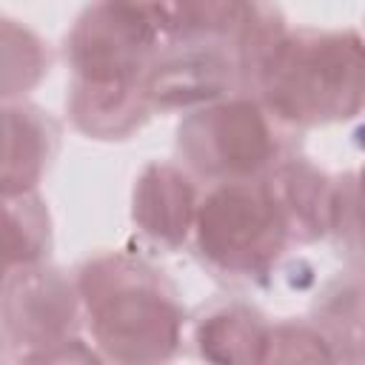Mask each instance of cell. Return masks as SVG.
I'll list each match as a JSON object with an SVG mask.
<instances>
[{"mask_svg": "<svg viewBox=\"0 0 365 365\" xmlns=\"http://www.w3.org/2000/svg\"><path fill=\"white\" fill-rule=\"evenodd\" d=\"M17 197H20V205H14V197H6V205L20 217V231L17 228L6 231V237L20 234V242H14L9 248V268L17 262L23 268H29L31 262H37L43 257V248H48V220H46V211L40 208V202L34 197H29V191H23Z\"/></svg>", "mask_w": 365, "mask_h": 365, "instance_id": "obj_11", "label": "cell"}, {"mask_svg": "<svg viewBox=\"0 0 365 365\" xmlns=\"http://www.w3.org/2000/svg\"><path fill=\"white\" fill-rule=\"evenodd\" d=\"M94 334L120 359L165 356L180 331V308L163 279L128 257H100L80 274Z\"/></svg>", "mask_w": 365, "mask_h": 365, "instance_id": "obj_2", "label": "cell"}, {"mask_svg": "<svg viewBox=\"0 0 365 365\" xmlns=\"http://www.w3.org/2000/svg\"><path fill=\"white\" fill-rule=\"evenodd\" d=\"M180 151L214 177H248L277 154V134L265 114L248 100H231L191 114L180 128Z\"/></svg>", "mask_w": 365, "mask_h": 365, "instance_id": "obj_4", "label": "cell"}, {"mask_svg": "<svg viewBox=\"0 0 365 365\" xmlns=\"http://www.w3.org/2000/svg\"><path fill=\"white\" fill-rule=\"evenodd\" d=\"M231 66L217 51H185L148 74V100L160 106H191L222 94Z\"/></svg>", "mask_w": 365, "mask_h": 365, "instance_id": "obj_8", "label": "cell"}, {"mask_svg": "<svg viewBox=\"0 0 365 365\" xmlns=\"http://www.w3.org/2000/svg\"><path fill=\"white\" fill-rule=\"evenodd\" d=\"M259 77L268 106L282 120L351 117L365 103V43L351 31L282 37Z\"/></svg>", "mask_w": 365, "mask_h": 365, "instance_id": "obj_1", "label": "cell"}, {"mask_svg": "<svg viewBox=\"0 0 365 365\" xmlns=\"http://www.w3.org/2000/svg\"><path fill=\"white\" fill-rule=\"evenodd\" d=\"M200 342L205 354H211L217 345H225L220 359H262V351L257 348L268 345V334L251 311L231 305L202 322Z\"/></svg>", "mask_w": 365, "mask_h": 365, "instance_id": "obj_10", "label": "cell"}, {"mask_svg": "<svg viewBox=\"0 0 365 365\" xmlns=\"http://www.w3.org/2000/svg\"><path fill=\"white\" fill-rule=\"evenodd\" d=\"M194 188L171 165H151L134 191V220L163 245H180L194 222Z\"/></svg>", "mask_w": 365, "mask_h": 365, "instance_id": "obj_5", "label": "cell"}, {"mask_svg": "<svg viewBox=\"0 0 365 365\" xmlns=\"http://www.w3.org/2000/svg\"><path fill=\"white\" fill-rule=\"evenodd\" d=\"M362 177H365V171H362Z\"/></svg>", "mask_w": 365, "mask_h": 365, "instance_id": "obj_12", "label": "cell"}, {"mask_svg": "<svg viewBox=\"0 0 365 365\" xmlns=\"http://www.w3.org/2000/svg\"><path fill=\"white\" fill-rule=\"evenodd\" d=\"M271 188L279 200L291 234L314 240L336 225L339 191L314 165L308 163L285 165L277 174V182H271Z\"/></svg>", "mask_w": 365, "mask_h": 365, "instance_id": "obj_6", "label": "cell"}, {"mask_svg": "<svg viewBox=\"0 0 365 365\" xmlns=\"http://www.w3.org/2000/svg\"><path fill=\"white\" fill-rule=\"evenodd\" d=\"M288 234L279 200L262 182L231 180L211 191L197 211V245L202 257L231 277L265 274Z\"/></svg>", "mask_w": 365, "mask_h": 365, "instance_id": "obj_3", "label": "cell"}, {"mask_svg": "<svg viewBox=\"0 0 365 365\" xmlns=\"http://www.w3.org/2000/svg\"><path fill=\"white\" fill-rule=\"evenodd\" d=\"M54 137L51 120L37 108H6V194H23L34 185L51 157Z\"/></svg>", "mask_w": 365, "mask_h": 365, "instance_id": "obj_9", "label": "cell"}, {"mask_svg": "<svg viewBox=\"0 0 365 365\" xmlns=\"http://www.w3.org/2000/svg\"><path fill=\"white\" fill-rule=\"evenodd\" d=\"M68 288L63 279L54 274L31 271L29 277L14 279L9 274L6 282V322H20V334L37 339V342H51L63 328L66 319L71 317V299Z\"/></svg>", "mask_w": 365, "mask_h": 365, "instance_id": "obj_7", "label": "cell"}]
</instances>
